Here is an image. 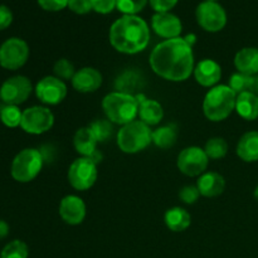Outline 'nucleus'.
Segmentation results:
<instances>
[{"instance_id":"aec40b11","label":"nucleus","mask_w":258,"mask_h":258,"mask_svg":"<svg viewBox=\"0 0 258 258\" xmlns=\"http://www.w3.org/2000/svg\"><path fill=\"white\" fill-rule=\"evenodd\" d=\"M237 71L248 76L258 75V48L246 47L238 50L234 57Z\"/></svg>"},{"instance_id":"0eeeda50","label":"nucleus","mask_w":258,"mask_h":258,"mask_svg":"<svg viewBox=\"0 0 258 258\" xmlns=\"http://www.w3.org/2000/svg\"><path fill=\"white\" fill-rule=\"evenodd\" d=\"M97 164L91 158H78L68 169V181L77 190H87L92 188L97 180Z\"/></svg>"},{"instance_id":"39448f33","label":"nucleus","mask_w":258,"mask_h":258,"mask_svg":"<svg viewBox=\"0 0 258 258\" xmlns=\"http://www.w3.org/2000/svg\"><path fill=\"white\" fill-rule=\"evenodd\" d=\"M153 143V131L150 126L141 120L126 123L117 133V145L126 154H136L145 150Z\"/></svg>"},{"instance_id":"58836bf2","label":"nucleus","mask_w":258,"mask_h":258,"mask_svg":"<svg viewBox=\"0 0 258 258\" xmlns=\"http://www.w3.org/2000/svg\"><path fill=\"white\" fill-rule=\"evenodd\" d=\"M13 22V13L7 5H0V30L7 29Z\"/></svg>"},{"instance_id":"4468645a","label":"nucleus","mask_w":258,"mask_h":258,"mask_svg":"<svg viewBox=\"0 0 258 258\" xmlns=\"http://www.w3.org/2000/svg\"><path fill=\"white\" fill-rule=\"evenodd\" d=\"M151 28L159 37L165 38V39L179 38L183 32L181 20L170 12L155 13L151 18Z\"/></svg>"},{"instance_id":"20e7f679","label":"nucleus","mask_w":258,"mask_h":258,"mask_svg":"<svg viewBox=\"0 0 258 258\" xmlns=\"http://www.w3.org/2000/svg\"><path fill=\"white\" fill-rule=\"evenodd\" d=\"M102 108L107 120L123 126L135 121L139 115V101L136 96L115 91L103 97Z\"/></svg>"},{"instance_id":"f03ea898","label":"nucleus","mask_w":258,"mask_h":258,"mask_svg":"<svg viewBox=\"0 0 258 258\" xmlns=\"http://www.w3.org/2000/svg\"><path fill=\"white\" fill-rule=\"evenodd\" d=\"M150 28L138 15H122L110 28V43L117 52L136 54L148 47Z\"/></svg>"},{"instance_id":"c9c22d12","label":"nucleus","mask_w":258,"mask_h":258,"mask_svg":"<svg viewBox=\"0 0 258 258\" xmlns=\"http://www.w3.org/2000/svg\"><path fill=\"white\" fill-rule=\"evenodd\" d=\"M92 10L98 14H108L116 8V0H90Z\"/></svg>"},{"instance_id":"2f4dec72","label":"nucleus","mask_w":258,"mask_h":258,"mask_svg":"<svg viewBox=\"0 0 258 258\" xmlns=\"http://www.w3.org/2000/svg\"><path fill=\"white\" fill-rule=\"evenodd\" d=\"M149 0H116V8L123 15H136L140 13Z\"/></svg>"},{"instance_id":"ddd939ff","label":"nucleus","mask_w":258,"mask_h":258,"mask_svg":"<svg viewBox=\"0 0 258 258\" xmlns=\"http://www.w3.org/2000/svg\"><path fill=\"white\" fill-rule=\"evenodd\" d=\"M35 96L45 105H58L67 96V86L55 76H47L42 78L35 86Z\"/></svg>"},{"instance_id":"f704fd0d","label":"nucleus","mask_w":258,"mask_h":258,"mask_svg":"<svg viewBox=\"0 0 258 258\" xmlns=\"http://www.w3.org/2000/svg\"><path fill=\"white\" fill-rule=\"evenodd\" d=\"M68 9L78 15H85L92 10V5L90 0H70Z\"/></svg>"},{"instance_id":"9d476101","label":"nucleus","mask_w":258,"mask_h":258,"mask_svg":"<svg viewBox=\"0 0 258 258\" xmlns=\"http://www.w3.org/2000/svg\"><path fill=\"white\" fill-rule=\"evenodd\" d=\"M54 115L52 111L43 106H32L23 111L20 127L32 135H40L52 128Z\"/></svg>"},{"instance_id":"4c0bfd02","label":"nucleus","mask_w":258,"mask_h":258,"mask_svg":"<svg viewBox=\"0 0 258 258\" xmlns=\"http://www.w3.org/2000/svg\"><path fill=\"white\" fill-rule=\"evenodd\" d=\"M155 13H168L178 4L179 0H149Z\"/></svg>"},{"instance_id":"7ed1b4c3","label":"nucleus","mask_w":258,"mask_h":258,"mask_svg":"<svg viewBox=\"0 0 258 258\" xmlns=\"http://www.w3.org/2000/svg\"><path fill=\"white\" fill-rule=\"evenodd\" d=\"M236 92L228 85L214 86L204 97V115L213 122L226 120L236 110Z\"/></svg>"},{"instance_id":"6e6552de","label":"nucleus","mask_w":258,"mask_h":258,"mask_svg":"<svg viewBox=\"0 0 258 258\" xmlns=\"http://www.w3.org/2000/svg\"><path fill=\"white\" fill-rule=\"evenodd\" d=\"M28 58L29 45L20 38H9L0 45V66L5 70H19L27 63Z\"/></svg>"},{"instance_id":"6ab92c4d","label":"nucleus","mask_w":258,"mask_h":258,"mask_svg":"<svg viewBox=\"0 0 258 258\" xmlns=\"http://www.w3.org/2000/svg\"><path fill=\"white\" fill-rule=\"evenodd\" d=\"M139 101V116L148 126L158 125L164 117L163 106L155 100L146 98L144 95H136Z\"/></svg>"},{"instance_id":"c756f323","label":"nucleus","mask_w":258,"mask_h":258,"mask_svg":"<svg viewBox=\"0 0 258 258\" xmlns=\"http://www.w3.org/2000/svg\"><path fill=\"white\" fill-rule=\"evenodd\" d=\"M90 128L92 130L93 135H95V138L97 139L98 143H103V141H106L111 135H112L113 126L110 120H103V118H100V120L93 121V122L90 125Z\"/></svg>"},{"instance_id":"c85d7f7f","label":"nucleus","mask_w":258,"mask_h":258,"mask_svg":"<svg viewBox=\"0 0 258 258\" xmlns=\"http://www.w3.org/2000/svg\"><path fill=\"white\" fill-rule=\"evenodd\" d=\"M28 254H29V249L27 244L23 241L15 239V241L9 242L3 248L0 258H28Z\"/></svg>"},{"instance_id":"72a5a7b5","label":"nucleus","mask_w":258,"mask_h":258,"mask_svg":"<svg viewBox=\"0 0 258 258\" xmlns=\"http://www.w3.org/2000/svg\"><path fill=\"white\" fill-rule=\"evenodd\" d=\"M199 196H201V193H199V189L197 188V185H185L179 191V198L185 204H194L198 201Z\"/></svg>"},{"instance_id":"5701e85b","label":"nucleus","mask_w":258,"mask_h":258,"mask_svg":"<svg viewBox=\"0 0 258 258\" xmlns=\"http://www.w3.org/2000/svg\"><path fill=\"white\" fill-rule=\"evenodd\" d=\"M236 111L242 118L247 121H254L258 118V96L254 93L242 92L237 95Z\"/></svg>"},{"instance_id":"473e14b6","label":"nucleus","mask_w":258,"mask_h":258,"mask_svg":"<svg viewBox=\"0 0 258 258\" xmlns=\"http://www.w3.org/2000/svg\"><path fill=\"white\" fill-rule=\"evenodd\" d=\"M251 81H252V76L244 75V73H241V72H237V73H233V75L231 76L228 86L234 91V92H236V95H239V93L249 91Z\"/></svg>"},{"instance_id":"cd10ccee","label":"nucleus","mask_w":258,"mask_h":258,"mask_svg":"<svg viewBox=\"0 0 258 258\" xmlns=\"http://www.w3.org/2000/svg\"><path fill=\"white\" fill-rule=\"evenodd\" d=\"M204 151L209 159H213V160L222 159L228 153V144L222 138H212L207 141Z\"/></svg>"},{"instance_id":"dca6fc26","label":"nucleus","mask_w":258,"mask_h":258,"mask_svg":"<svg viewBox=\"0 0 258 258\" xmlns=\"http://www.w3.org/2000/svg\"><path fill=\"white\" fill-rule=\"evenodd\" d=\"M71 82H72L73 88L78 92H95L102 85V75L96 68L83 67L76 72Z\"/></svg>"},{"instance_id":"bb28decb","label":"nucleus","mask_w":258,"mask_h":258,"mask_svg":"<svg viewBox=\"0 0 258 258\" xmlns=\"http://www.w3.org/2000/svg\"><path fill=\"white\" fill-rule=\"evenodd\" d=\"M23 111L18 106L4 105L0 108V120L7 127H18L22 122Z\"/></svg>"},{"instance_id":"b1692460","label":"nucleus","mask_w":258,"mask_h":258,"mask_svg":"<svg viewBox=\"0 0 258 258\" xmlns=\"http://www.w3.org/2000/svg\"><path fill=\"white\" fill-rule=\"evenodd\" d=\"M166 227L173 232H183L189 228L191 223V217L184 208L180 207H174L166 211L164 216Z\"/></svg>"},{"instance_id":"ea45409f","label":"nucleus","mask_w":258,"mask_h":258,"mask_svg":"<svg viewBox=\"0 0 258 258\" xmlns=\"http://www.w3.org/2000/svg\"><path fill=\"white\" fill-rule=\"evenodd\" d=\"M9 234V224L0 219V239L5 238Z\"/></svg>"},{"instance_id":"f3484780","label":"nucleus","mask_w":258,"mask_h":258,"mask_svg":"<svg viewBox=\"0 0 258 258\" xmlns=\"http://www.w3.org/2000/svg\"><path fill=\"white\" fill-rule=\"evenodd\" d=\"M196 81L203 87H214L222 78V67L214 59H203L194 67Z\"/></svg>"},{"instance_id":"423d86ee","label":"nucleus","mask_w":258,"mask_h":258,"mask_svg":"<svg viewBox=\"0 0 258 258\" xmlns=\"http://www.w3.org/2000/svg\"><path fill=\"white\" fill-rule=\"evenodd\" d=\"M44 156L38 149L28 148L22 150L13 159L10 174L18 183H29L40 173Z\"/></svg>"},{"instance_id":"2eb2a0df","label":"nucleus","mask_w":258,"mask_h":258,"mask_svg":"<svg viewBox=\"0 0 258 258\" xmlns=\"http://www.w3.org/2000/svg\"><path fill=\"white\" fill-rule=\"evenodd\" d=\"M59 216L70 226H78L86 218V204L80 197L67 196L60 201Z\"/></svg>"},{"instance_id":"c03bdc74","label":"nucleus","mask_w":258,"mask_h":258,"mask_svg":"<svg viewBox=\"0 0 258 258\" xmlns=\"http://www.w3.org/2000/svg\"><path fill=\"white\" fill-rule=\"evenodd\" d=\"M204 2H218V0H204Z\"/></svg>"},{"instance_id":"79ce46f5","label":"nucleus","mask_w":258,"mask_h":258,"mask_svg":"<svg viewBox=\"0 0 258 258\" xmlns=\"http://www.w3.org/2000/svg\"><path fill=\"white\" fill-rule=\"evenodd\" d=\"M184 39H185V42L188 43V44L190 45V47H193L194 43L197 42V37L194 34H188L185 38H184Z\"/></svg>"},{"instance_id":"f257e3e1","label":"nucleus","mask_w":258,"mask_h":258,"mask_svg":"<svg viewBox=\"0 0 258 258\" xmlns=\"http://www.w3.org/2000/svg\"><path fill=\"white\" fill-rule=\"evenodd\" d=\"M149 63L154 72L171 82H183L194 72L193 47L181 37L165 39L151 52Z\"/></svg>"},{"instance_id":"a19ab883","label":"nucleus","mask_w":258,"mask_h":258,"mask_svg":"<svg viewBox=\"0 0 258 258\" xmlns=\"http://www.w3.org/2000/svg\"><path fill=\"white\" fill-rule=\"evenodd\" d=\"M249 92L254 93V95L258 96V75L252 76L251 86H249Z\"/></svg>"},{"instance_id":"37998d69","label":"nucleus","mask_w":258,"mask_h":258,"mask_svg":"<svg viewBox=\"0 0 258 258\" xmlns=\"http://www.w3.org/2000/svg\"><path fill=\"white\" fill-rule=\"evenodd\" d=\"M253 196H254V198H256L257 201H258V185L256 186V189H254V191H253Z\"/></svg>"},{"instance_id":"9b49d317","label":"nucleus","mask_w":258,"mask_h":258,"mask_svg":"<svg viewBox=\"0 0 258 258\" xmlns=\"http://www.w3.org/2000/svg\"><path fill=\"white\" fill-rule=\"evenodd\" d=\"M209 158L204 149L198 146H189L180 151L176 165L180 173L186 176H201L208 168Z\"/></svg>"},{"instance_id":"a211bd4d","label":"nucleus","mask_w":258,"mask_h":258,"mask_svg":"<svg viewBox=\"0 0 258 258\" xmlns=\"http://www.w3.org/2000/svg\"><path fill=\"white\" fill-rule=\"evenodd\" d=\"M197 188L199 189L201 196L207 198H214L221 196L226 189V180L223 176L216 171H207L202 174L197 180Z\"/></svg>"},{"instance_id":"412c9836","label":"nucleus","mask_w":258,"mask_h":258,"mask_svg":"<svg viewBox=\"0 0 258 258\" xmlns=\"http://www.w3.org/2000/svg\"><path fill=\"white\" fill-rule=\"evenodd\" d=\"M237 155L246 163L258 160V131H248L243 134L237 144Z\"/></svg>"},{"instance_id":"4be33fe9","label":"nucleus","mask_w":258,"mask_h":258,"mask_svg":"<svg viewBox=\"0 0 258 258\" xmlns=\"http://www.w3.org/2000/svg\"><path fill=\"white\" fill-rule=\"evenodd\" d=\"M97 143V139L95 138L90 126L78 128L73 138V145H75L76 151L85 158H92L93 154L97 151L96 150Z\"/></svg>"},{"instance_id":"e433bc0d","label":"nucleus","mask_w":258,"mask_h":258,"mask_svg":"<svg viewBox=\"0 0 258 258\" xmlns=\"http://www.w3.org/2000/svg\"><path fill=\"white\" fill-rule=\"evenodd\" d=\"M39 7L47 12H59L68 8L70 0H37Z\"/></svg>"},{"instance_id":"a878e982","label":"nucleus","mask_w":258,"mask_h":258,"mask_svg":"<svg viewBox=\"0 0 258 258\" xmlns=\"http://www.w3.org/2000/svg\"><path fill=\"white\" fill-rule=\"evenodd\" d=\"M178 139V133L173 125L161 126L153 131V143L160 149H169L174 146Z\"/></svg>"},{"instance_id":"393cba45","label":"nucleus","mask_w":258,"mask_h":258,"mask_svg":"<svg viewBox=\"0 0 258 258\" xmlns=\"http://www.w3.org/2000/svg\"><path fill=\"white\" fill-rule=\"evenodd\" d=\"M115 87L117 92L128 93V95H135L141 87H143V78L138 72L134 71H126L122 75L118 76L115 82Z\"/></svg>"},{"instance_id":"7c9ffc66","label":"nucleus","mask_w":258,"mask_h":258,"mask_svg":"<svg viewBox=\"0 0 258 258\" xmlns=\"http://www.w3.org/2000/svg\"><path fill=\"white\" fill-rule=\"evenodd\" d=\"M53 72H54L55 77L59 80H71L72 81L73 76L76 75V68L71 60L66 59V58H60L53 66Z\"/></svg>"},{"instance_id":"1a4fd4ad","label":"nucleus","mask_w":258,"mask_h":258,"mask_svg":"<svg viewBox=\"0 0 258 258\" xmlns=\"http://www.w3.org/2000/svg\"><path fill=\"white\" fill-rule=\"evenodd\" d=\"M196 18L206 32H221L227 24V13L218 2H202L196 9Z\"/></svg>"},{"instance_id":"f8f14e48","label":"nucleus","mask_w":258,"mask_h":258,"mask_svg":"<svg viewBox=\"0 0 258 258\" xmlns=\"http://www.w3.org/2000/svg\"><path fill=\"white\" fill-rule=\"evenodd\" d=\"M33 91L32 82L24 76H14L5 81L0 87V100L4 105L19 106L29 98Z\"/></svg>"}]
</instances>
